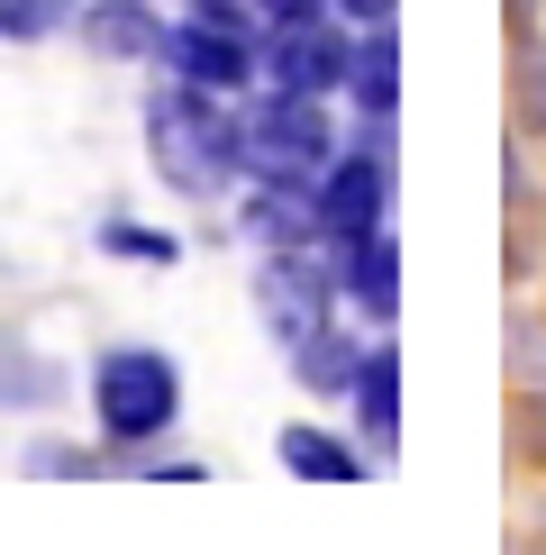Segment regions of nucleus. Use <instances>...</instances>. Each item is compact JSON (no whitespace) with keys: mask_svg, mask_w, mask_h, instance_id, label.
Segmentation results:
<instances>
[{"mask_svg":"<svg viewBox=\"0 0 546 555\" xmlns=\"http://www.w3.org/2000/svg\"><path fill=\"white\" fill-rule=\"evenodd\" d=\"M146 155H155V173H165L182 201H210V192H227V182L246 173L237 109H219L210 82H182V74H173V82L146 101Z\"/></svg>","mask_w":546,"mask_h":555,"instance_id":"f257e3e1","label":"nucleus"},{"mask_svg":"<svg viewBox=\"0 0 546 555\" xmlns=\"http://www.w3.org/2000/svg\"><path fill=\"white\" fill-rule=\"evenodd\" d=\"M237 137H246L256 182H310L318 192V173L337 165V128L318 109V91H301V82H273L256 109H237Z\"/></svg>","mask_w":546,"mask_h":555,"instance_id":"f03ea898","label":"nucleus"},{"mask_svg":"<svg viewBox=\"0 0 546 555\" xmlns=\"http://www.w3.org/2000/svg\"><path fill=\"white\" fill-rule=\"evenodd\" d=\"M91 410H101V437H119V447H146V437L173 428L182 410V374L155 346H109L101 374H91Z\"/></svg>","mask_w":546,"mask_h":555,"instance_id":"7ed1b4c3","label":"nucleus"},{"mask_svg":"<svg viewBox=\"0 0 546 555\" xmlns=\"http://www.w3.org/2000/svg\"><path fill=\"white\" fill-rule=\"evenodd\" d=\"M256 46H264V64H273V82H301V91H347V74H355V55H364V37H347V10H291V18H264L256 28Z\"/></svg>","mask_w":546,"mask_h":555,"instance_id":"20e7f679","label":"nucleus"},{"mask_svg":"<svg viewBox=\"0 0 546 555\" xmlns=\"http://www.w3.org/2000/svg\"><path fill=\"white\" fill-rule=\"evenodd\" d=\"M165 55H173V74H182V82L237 91V82H256L264 46H256V18H227V10H192V18H182V28L165 37Z\"/></svg>","mask_w":546,"mask_h":555,"instance_id":"39448f33","label":"nucleus"},{"mask_svg":"<svg viewBox=\"0 0 546 555\" xmlns=\"http://www.w3.org/2000/svg\"><path fill=\"white\" fill-rule=\"evenodd\" d=\"M382 210H392V165H382L374 146H364V155H337V165L318 173V228H328V246L374 237Z\"/></svg>","mask_w":546,"mask_h":555,"instance_id":"423d86ee","label":"nucleus"},{"mask_svg":"<svg viewBox=\"0 0 546 555\" xmlns=\"http://www.w3.org/2000/svg\"><path fill=\"white\" fill-rule=\"evenodd\" d=\"M347 300L374 310V319H392V300H401V246H392V228H374V237L347 246Z\"/></svg>","mask_w":546,"mask_h":555,"instance_id":"0eeeda50","label":"nucleus"},{"mask_svg":"<svg viewBox=\"0 0 546 555\" xmlns=\"http://www.w3.org/2000/svg\"><path fill=\"white\" fill-rule=\"evenodd\" d=\"M347 91H355L364 119H392V109H401V46H392V28H382V18H374V37H364Z\"/></svg>","mask_w":546,"mask_h":555,"instance_id":"6e6552de","label":"nucleus"},{"mask_svg":"<svg viewBox=\"0 0 546 555\" xmlns=\"http://www.w3.org/2000/svg\"><path fill=\"white\" fill-rule=\"evenodd\" d=\"M510 119L519 137H546V37L510 28Z\"/></svg>","mask_w":546,"mask_h":555,"instance_id":"1a4fd4ad","label":"nucleus"},{"mask_svg":"<svg viewBox=\"0 0 546 555\" xmlns=\"http://www.w3.org/2000/svg\"><path fill=\"white\" fill-rule=\"evenodd\" d=\"M355 410H364V428H374V447L401 437V364H392V346H374V356L355 364Z\"/></svg>","mask_w":546,"mask_h":555,"instance_id":"9d476101","label":"nucleus"},{"mask_svg":"<svg viewBox=\"0 0 546 555\" xmlns=\"http://www.w3.org/2000/svg\"><path fill=\"white\" fill-rule=\"evenodd\" d=\"M82 28H91V46H101V55H165V28L146 18V0H101Z\"/></svg>","mask_w":546,"mask_h":555,"instance_id":"9b49d317","label":"nucleus"},{"mask_svg":"<svg viewBox=\"0 0 546 555\" xmlns=\"http://www.w3.org/2000/svg\"><path fill=\"white\" fill-rule=\"evenodd\" d=\"M283 465L310 474V482H355L364 455L347 447V437H328V428H283Z\"/></svg>","mask_w":546,"mask_h":555,"instance_id":"f8f14e48","label":"nucleus"},{"mask_svg":"<svg viewBox=\"0 0 546 555\" xmlns=\"http://www.w3.org/2000/svg\"><path fill=\"white\" fill-rule=\"evenodd\" d=\"M291 364H301V383H318V391H347L355 383V346H337L328 328H318V337H301V346H291Z\"/></svg>","mask_w":546,"mask_h":555,"instance_id":"ddd939ff","label":"nucleus"},{"mask_svg":"<svg viewBox=\"0 0 546 555\" xmlns=\"http://www.w3.org/2000/svg\"><path fill=\"white\" fill-rule=\"evenodd\" d=\"M82 0H0V37H18V46H37V37H55L64 18H74Z\"/></svg>","mask_w":546,"mask_h":555,"instance_id":"4468645a","label":"nucleus"},{"mask_svg":"<svg viewBox=\"0 0 546 555\" xmlns=\"http://www.w3.org/2000/svg\"><path fill=\"white\" fill-rule=\"evenodd\" d=\"M101 246H109V256H136V264H173V237H155V228H128V219H109V228H101Z\"/></svg>","mask_w":546,"mask_h":555,"instance_id":"2eb2a0df","label":"nucleus"},{"mask_svg":"<svg viewBox=\"0 0 546 555\" xmlns=\"http://www.w3.org/2000/svg\"><path fill=\"white\" fill-rule=\"evenodd\" d=\"M0 391H10V401H46V364L18 356V337H0Z\"/></svg>","mask_w":546,"mask_h":555,"instance_id":"dca6fc26","label":"nucleus"},{"mask_svg":"<svg viewBox=\"0 0 546 555\" xmlns=\"http://www.w3.org/2000/svg\"><path fill=\"white\" fill-rule=\"evenodd\" d=\"M328 10H347V18H364V28H374V18L392 10V0H328Z\"/></svg>","mask_w":546,"mask_h":555,"instance_id":"f3484780","label":"nucleus"},{"mask_svg":"<svg viewBox=\"0 0 546 555\" xmlns=\"http://www.w3.org/2000/svg\"><path fill=\"white\" fill-rule=\"evenodd\" d=\"M192 10H227V18H256V0H192ZM264 28V18H256Z\"/></svg>","mask_w":546,"mask_h":555,"instance_id":"a211bd4d","label":"nucleus"},{"mask_svg":"<svg viewBox=\"0 0 546 555\" xmlns=\"http://www.w3.org/2000/svg\"><path fill=\"white\" fill-rule=\"evenodd\" d=\"M510 28H537V0H510Z\"/></svg>","mask_w":546,"mask_h":555,"instance_id":"6ab92c4d","label":"nucleus"},{"mask_svg":"<svg viewBox=\"0 0 546 555\" xmlns=\"http://www.w3.org/2000/svg\"><path fill=\"white\" fill-rule=\"evenodd\" d=\"M537 428H546V401H537Z\"/></svg>","mask_w":546,"mask_h":555,"instance_id":"aec40b11","label":"nucleus"}]
</instances>
